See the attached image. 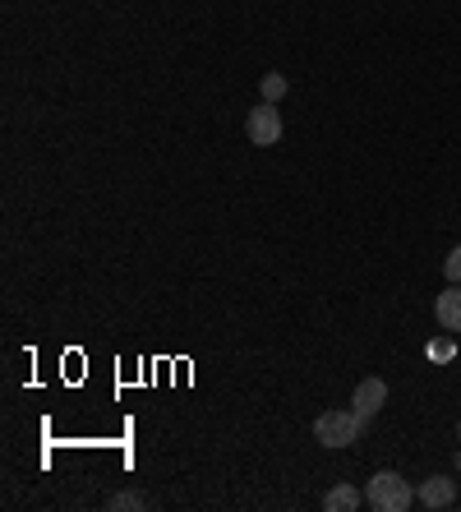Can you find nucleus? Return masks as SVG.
I'll return each mask as SVG.
<instances>
[{
    "instance_id": "obj_1",
    "label": "nucleus",
    "mask_w": 461,
    "mask_h": 512,
    "mask_svg": "<svg viewBox=\"0 0 461 512\" xmlns=\"http://www.w3.org/2000/svg\"><path fill=\"white\" fill-rule=\"evenodd\" d=\"M365 503L374 512H406L415 503V489L406 485L397 471H379V476H369V485H365Z\"/></svg>"
},
{
    "instance_id": "obj_2",
    "label": "nucleus",
    "mask_w": 461,
    "mask_h": 512,
    "mask_svg": "<svg viewBox=\"0 0 461 512\" xmlns=\"http://www.w3.org/2000/svg\"><path fill=\"white\" fill-rule=\"evenodd\" d=\"M360 429H365V420L355 416V411H323V416L314 420V439H319L323 448H351V443L360 439Z\"/></svg>"
},
{
    "instance_id": "obj_3",
    "label": "nucleus",
    "mask_w": 461,
    "mask_h": 512,
    "mask_svg": "<svg viewBox=\"0 0 461 512\" xmlns=\"http://www.w3.org/2000/svg\"><path fill=\"white\" fill-rule=\"evenodd\" d=\"M245 130H249V143H259V148H272V143L282 139V111H277V102H259V107L249 111Z\"/></svg>"
},
{
    "instance_id": "obj_4",
    "label": "nucleus",
    "mask_w": 461,
    "mask_h": 512,
    "mask_svg": "<svg viewBox=\"0 0 461 512\" xmlns=\"http://www.w3.org/2000/svg\"><path fill=\"white\" fill-rule=\"evenodd\" d=\"M383 402H388V383H383V379H360V383H355L351 411H355L360 420H365V425L383 411Z\"/></svg>"
},
{
    "instance_id": "obj_5",
    "label": "nucleus",
    "mask_w": 461,
    "mask_h": 512,
    "mask_svg": "<svg viewBox=\"0 0 461 512\" xmlns=\"http://www.w3.org/2000/svg\"><path fill=\"white\" fill-rule=\"evenodd\" d=\"M434 319H438V328H443V333H452V337L461 333V282H452L448 291H438Z\"/></svg>"
},
{
    "instance_id": "obj_6",
    "label": "nucleus",
    "mask_w": 461,
    "mask_h": 512,
    "mask_svg": "<svg viewBox=\"0 0 461 512\" xmlns=\"http://www.w3.org/2000/svg\"><path fill=\"white\" fill-rule=\"evenodd\" d=\"M415 499L425 503V508H452V503H457V485H452L448 476H429Z\"/></svg>"
},
{
    "instance_id": "obj_7",
    "label": "nucleus",
    "mask_w": 461,
    "mask_h": 512,
    "mask_svg": "<svg viewBox=\"0 0 461 512\" xmlns=\"http://www.w3.org/2000/svg\"><path fill=\"white\" fill-rule=\"evenodd\" d=\"M351 508H360V489L337 485V489L323 494V512H351Z\"/></svg>"
},
{
    "instance_id": "obj_8",
    "label": "nucleus",
    "mask_w": 461,
    "mask_h": 512,
    "mask_svg": "<svg viewBox=\"0 0 461 512\" xmlns=\"http://www.w3.org/2000/svg\"><path fill=\"white\" fill-rule=\"evenodd\" d=\"M429 360H434V365H448L452 356H457V342H452V337H438V342H429V351H425Z\"/></svg>"
},
{
    "instance_id": "obj_9",
    "label": "nucleus",
    "mask_w": 461,
    "mask_h": 512,
    "mask_svg": "<svg viewBox=\"0 0 461 512\" xmlns=\"http://www.w3.org/2000/svg\"><path fill=\"white\" fill-rule=\"evenodd\" d=\"M286 97V74H263V102H277Z\"/></svg>"
},
{
    "instance_id": "obj_10",
    "label": "nucleus",
    "mask_w": 461,
    "mask_h": 512,
    "mask_svg": "<svg viewBox=\"0 0 461 512\" xmlns=\"http://www.w3.org/2000/svg\"><path fill=\"white\" fill-rule=\"evenodd\" d=\"M443 277H448V282H461V245L443 259Z\"/></svg>"
},
{
    "instance_id": "obj_11",
    "label": "nucleus",
    "mask_w": 461,
    "mask_h": 512,
    "mask_svg": "<svg viewBox=\"0 0 461 512\" xmlns=\"http://www.w3.org/2000/svg\"><path fill=\"white\" fill-rule=\"evenodd\" d=\"M111 508H148V499H143V494H116Z\"/></svg>"
},
{
    "instance_id": "obj_12",
    "label": "nucleus",
    "mask_w": 461,
    "mask_h": 512,
    "mask_svg": "<svg viewBox=\"0 0 461 512\" xmlns=\"http://www.w3.org/2000/svg\"><path fill=\"white\" fill-rule=\"evenodd\" d=\"M457 434H461V425H457Z\"/></svg>"
}]
</instances>
